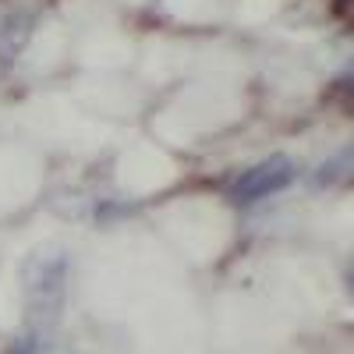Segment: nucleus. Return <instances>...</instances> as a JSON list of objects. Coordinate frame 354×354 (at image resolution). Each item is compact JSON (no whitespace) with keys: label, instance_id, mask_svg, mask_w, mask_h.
Here are the masks:
<instances>
[{"label":"nucleus","instance_id":"nucleus-1","mask_svg":"<svg viewBox=\"0 0 354 354\" xmlns=\"http://www.w3.org/2000/svg\"><path fill=\"white\" fill-rule=\"evenodd\" d=\"M21 287L28 298V319L36 326H53L64 312L68 290V255L64 252H36L21 266Z\"/></svg>","mask_w":354,"mask_h":354},{"label":"nucleus","instance_id":"nucleus-3","mask_svg":"<svg viewBox=\"0 0 354 354\" xmlns=\"http://www.w3.org/2000/svg\"><path fill=\"white\" fill-rule=\"evenodd\" d=\"M11 354H39V340H36V330L28 333V337H21L18 344H15V351Z\"/></svg>","mask_w":354,"mask_h":354},{"label":"nucleus","instance_id":"nucleus-4","mask_svg":"<svg viewBox=\"0 0 354 354\" xmlns=\"http://www.w3.org/2000/svg\"><path fill=\"white\" fill-rule=\"evenodd\" d=\"M347 287L354 290V266H351V273H347Z\"/></svg>","mask_w":354,"mask_h":354},{"label":"nucleus","instance_id":"nucleus-2","mask_svg":"<svg viewBox=\"0 0 354 354\" xmlns=\"http://www.w3.org/2000/svg\"><path fill=\"white\" fill-rule=\"evenodd\" d=\"M294 181V160L290 156H270L255 163L252 170H245L238 181L230 188V198L234 202H259L273 192H283L287 185Z\"/></svg>","mask_w":354,"mask_h":354},{"label":"nucleus","instance_id":"nucleus-5","mask_svg":"<svg viewBox=\"0 0 354 354\" xmlns=\"http://www.w3.org/2000/svg\"><path fill=\"white\" fill-rule=\"evenodd\" d=\"M0 71H4V57H0Z\"/></svg>","mask_w":354,"mask_h":354},{"label":"nucleus","instance_id":"nucleus-6","mask_svg":"<svg viewBox=\"0 0 354 354\" xmlns=\"http://www.w3.org/2000/svg\"><path fill=\"white\" fill-rule=\"evenodd\" d=\"M347 85H351V88H354V78H351V82H347Z\"/></svg>","mask_w":354,"mask_h":354}]
</instances>
